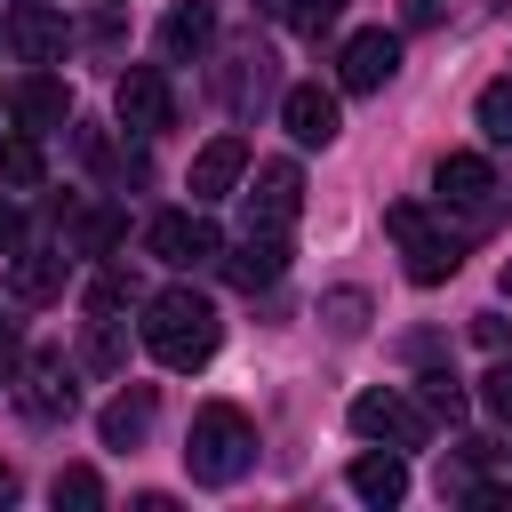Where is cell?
<instances>
[{"mask_svg":"<svg viewBox=\"0 0 512 512\" xmlns=\"http://www.w3.org/2000/svg\"><path fill=\"white\" fill-rule=\"evenodd\" d=\"M216 336H224V320H216V304L200 288H160L144 304V352L160 368H200L216 352Z\"/></svg>","mask_w":512,"mask_h":512,"instance_id":"1","label":"cell"},{"mask_svg":"<svg viewBox=\"0 0 512 512\" xmlns=\"http://www.w3.org/2000/svg\"><path fill=\"white\" fill-rule=\"evenodd\" d=\"M248 464H256V424H248L232 400H208V408L192 416V432H184V472H192L200 488H232Z\"/></svg>","mask_w":512,"mask_h":512,"instance_id":"2","label":"cell"},{"mask_svg":"<svg viewBox=\"0 0 512 512\" xmlns=\"http://www.w3.org/2000/svg\"><path fill=\"white\" fill-rule=\"evenodd\" d=\"M384 232L400 240V256H408V280H416V288H440V280L464 264L456 232H432V224H424V208H408V200H392V208H384Z\"/></svg>","mask_w":512,"mask_h":512,"instance_id":"3","label":"cell"},{"mask_svg":"<svg viewBox=\"0 0 512 512\" xmlns=\"http://www.w3.org/2000/svg\"><path fill=\"white\" fill-rule=\"evenodd\" d=\"M352 432L376 440V448H424L432 416H424V400H408V392H360V400H352Z\"/></svg>","mask_w":512,"mask_h":512,"instance_id":"4","label":"cell"},{"mask_svg":"<svg viewBox=\"0 0 512 512\" xmlns=\"http://www.w3.org/2000/svg\"><path fill=\"white\" fill-rule=\"evenodd\" d=\"M112 112H120L128 136H160V128L176 120V88H168V72H160V64H128L120 88H112Z\"/></svg>","mask_w":512,"mask_h":512,"instance_id":"5","label":"cell"},{"mask_svg":"<svg viewBox=\"0 0 512 512\" xmlns=\"http://www.w3.org/2000/svg\"><path fill=\"white\" fill-rule=\"evenodd\" d=\"M144 248H152L160 264H184V272H192V264H216L224 240H216V224H208L200 208H168V216L144 224Z\"/></svg>","mask_w":512,"mask_h":512,"instance_id":"6","label":"cell"},{"mask_svg":"<svg viewBox=\"0 0 512 512\" xmlns=\"http://www.w3.org/2000/svg\"><path fill=\"white\" fill-rule=\"evenodd\" d=\"M304 208V176L296 160H256V184H248V232H288Z\"/></svg>","mask_w":512,"mask_h":512,"instance_id":"7","label":"cell"},{"mask_svg":"<svg viewBox=\"0 0 512 512\" xmlns=\"http://www.w3.org/2000/svg\"><path fill=\"white\" fill-rule=\"evenodd\" d=\"M392 72H400V32H352V40H344V56H336V80H344L352 96L384 88Z\"/></svg>","mask_w":512,"mask_h":512,"instance_id":"8","label":"cell"},{"mask_svg":"<svg viewBox=\"0 0 512 512\" xmlns=\"http://www.w3.org/2000/svg\"><path fill=\"white\" fill-rule=\"evenodd\" d=\"M248 176V136H208L200 152H192V208H208V200H224L232 184Z\"/></svg>","mask_w":512,"mask_h":512,"instance_id":"9","label":"cell"},{"mask_svg":"<svg viewBox=\"0 0 512 512\" xmlns=\"http://www.w3.org/2000/svg\"><path fill=\"white\" fill-rule=\"evenodd\" d=\"M216 264H224V280L232 288H272L280 272H288V240L280 232H240V248H216Z\"/></svg>","mask_w":512,"mask_h":512,"instance_id":"10","label":"cell"},{"mask_svg":"<svg viewBox=\"0 0 512 512\" xmlns=\"http://www.w3.org/2000/svg\"><path fill=\"white\" fill-rule=\"evenodd\" d=\"M280 120H288V136H296V144H336V128H344V104H336L320 80H296V88L280 96Z\"/></svg>","mask_w":512,"mask_h":512,"instance_id":"11","label":"cell"},{"mask_svg":"<svg viewBox=\"0 0 512 512\" xmlns=\"http://www.w3.org/2000/svg\"><path fill=\"white\" fill-rule=\"evenodd\" d=\"M64 40H72V32H64V16H56L48 0H24V8L8 16V48H16L24 64H56Z\"/></svg>","mask_w":512,"mask_h":512,"instance_id":"12","label":"cell"},{"mask_svg":"<svg viewBox=\"0 0 512 512\" xmlns=\"http://www.w3.org/2000/svg\"><path fill=\"white\" fill-rule=\"evenodd\" d=\"M16 408L32 416V424H56V416H72V376L56 368V360H32V368H16Z\"/></svg>","mask_w":512,"mask_h":512,"instance_id":"13","label":"cell"},{"mask_svg":"<svg viewBox=\"0 0 512 512\" xmlns=\"http://www.w3.org/2000/svg\"><path fill=\"white\" fill-rule=\"evenodd\" d=\"M208 40H216V0H176V8L160 16V56H168V64H192Z\"/></svg>","mask_w":512,"mask_h":512,"instance_id":"14","label":"cell"},{"mask_svg":"<svg viewBox=\"0 0 512 512\" xmlns=\"http://www.w3.org/2000/svg\"><path fill=\"white\" fill-rule=\"evenodd\" d=\"M64 272H72V248H24L16 264H8V288H16V304H56L64 296Z\"/></svg>","mask_w":512,"mask_h":512,"instance_id":"15","label":"cell"},{"mask_svg":"<svg viewBox=\"0 0 512 512\" xmlns=\"http://www.w3.org/2000/svg\"><path fill=\"white\" fill-rule=\"evenodd\" d=\"M352 496H360V504H400V496H408V464H400L392 448L352 456Z\"/></svg>","mask_w":512,"mask_h":512,"instance_id":"16","label":"cell"},{"mask_svg":"<svg viewBox=\"0 0 512 512\" xmlns=\"http://www.w3.org/2000/svg\"><path fill=\"white\" fill-rule=\"evenodd\" d=\"M8 112H16V120H24V128L40 136V128H64L72 96H64V80H56V72H32V80L16 88V104H8Z\"/></svg>","mask_w":512,"mask_h":512,"instance_id":"17","label":"cell"},{"mask_svg":"<svg viewBox=\"0 0 512 512\" xmlns=\"http://www.w3.org/2000/svg\"><path fill=\"white\" fill-rule=\"evenodd\" d=\"M432 184H440V200H456V208H480V200L496 192V176H488L480 152H448V160L432 168Z\"/></svg>","mask_w":512,"mask_h":512,"instance_id":"18","label":"cell"},{"mask_svg":"<svg viewBox=\"0 0 512 512\" xmlns=\"http://www.w3.org/2000/svg\"><path fill=\"white\" fill-rule=\"evenodd\" d=\"M224 64H232V72H224L216 88H224V104H232V112H248V104H256V96L272 88V56H264V48L248 40V48H232Z\"/></svg>","mask_w":512,"mask_h":512,"instance_id":"19","label":"cell"},{"mask_svg":"<svg viewBox=\"0 0 512 512\" xmlns=\"http://www.w3.org/2000/svg\"><path fill=\"white\" fill-rule=\"evenodd\" d=\"M96 432H104V448H136L144 432H152V384H136V392H120L104 416H96Z\"/></svg>","mask_w":512,"mask_h":512,"instance_id":"20","label":"cell"},{"mask_svg":"<svg viewBox=\"0 0 512 512\" xmlns=\"http://www.w3.org/2000/svg\"><path fill=\"white\" fill-rule=\"evenodd\" d=\"M48 176V152H40V136L32 128H16V136H0V184H16V192H32Z\"/></svg>","mask_w":512,"mask_h":512,"instance_id":"21","label":"cell"},{"mask_svg":"<svg viewBox=\"0 0 512 512\" xmlns=\"http://www.w3.org/2000/svg\"><path fill=\"white\" fill-rule=\"evenodd\" d=\"M80 360H88V368H104V376L128 360V336H120V320H112V312H96V320H88V344H80Z\"/></svg>","mask_w":512,"mask_h":512,"instance_id":"22","label":"cell"},{"mask_svg":"<svg viewBox=\"0 0 512 512\" xmlns=\"http://www.w3.org/2000/svg\"><path fill=\"white\" fill-rule=\"evenodd\" d=\"M48 496H56V512H96V504H104V480H96L88 464H64Z\"/></svg>","mask_w":512,"mask_h":512,"instance_id":"23","label":"cell"},{"mask_svg":"<svg viewBox=\"0 0 512 512\" xmlns=\"http://www.w3.org/2000/svg\"><path fill=\"white\" fill-rule=\"evenodd\" d=\"M272 16H280L288 32H304V40H320V32L344 16V0H272Z\"/></svg>","mask_w":512,"mask_h":512,"instance_id":"24","label":"cell"},{"mask_svg":"<svg viewBox=\"0 0 512 512\" xmlns=\"http://www.w3.org/2000/svg\"><path fill=\"white\" fill-rule=\"evenodd\" d=\"M416 400H424V416H440V424H456V416H464V392H456V376H448V368L416 376Z\"/></svg>","mask_w":512,"mask_h":512,"instance_id":"25","label":"cell"},{"mask_svg":"<svg viewBox=\"0 0 512 512\" xmlns=\"http://www.w3.org/2000/svg\"><path fill=\"white\" fill-rule=\"evenodd\" d=\"M480 136L488 144H512V80H488L480 88Z\"/></svg>","mask_w":512,"mask_h":512,"instance_id":"26","label":"cell"},{"mask_svg":"<svg viewBox=\"0 0 512 512\" xmlns=\"http://www.w3.org/2000/svg\"><path fill=\"white\" fill-rule=\"evenodd\" d=\"M320 312H328V328H336V336H360V328H368V296H360V288H336Z\"/></svg>","mask_w":512,"mask_h":512,"instance_id":"27","label":"cell"},{"mask_svg":"<svg viewBox=\"0 0 512 512\" xmlns=\"http://www.w3.org/2000/svg\"><path fill=\"white\" fill-rule=\"evenodd\" d=\"M480 408H488L496 424H512V360H496V368L480 376Z\"/></svg>","mask_w":512,"mask_h":512,"instance_id":"28","label":"cell"},{"mask_svg":"<svg viewBox=\"0 0 512 512\" xmlns=\"http://www.w3.org/2000/svg\"><path fill=\"white\" fill-rule=\"evenodd\" d=\"M472 336H480L488 352H512V320H504V312H480V320H472Z\"/></svg>","mask_w":512,"mask_h":512,"instance_id":"29","label":"cell"},{"mask_svg":"<svg viewBox=\"0 0 512 512\" xmlns=\"http://www.w3.org/2000/svg\"><path fill=\"white\" fill-rule=\"evenodd\" d=\"M16 248H24V208L0 192V256H16Z\"/></svg>","mask_w":512,"mask_h":512,"instance_id":"30","label":"cell"},{"mask_svg":"<svg viewBox=\"0 0 512 512\" xmlns=\"http://www.w3.org/2000/svg\"><path fill=\"white\" fill-rule=\"evenodd\" d=\"M16 368H24V336L0 328V384H16Z\"/></svg>","mask_w":512,"mask_h":512,"instance_id":"31","label":"cell"},{"mask_svg":"<svg viewBox=\"0 0 512 512\" xmlns=\"http://www.w3.org/2000/svg\"><path fill=\"white\" fill-rule=\"evenodd\" d=\"M120 304H128L120 280H96V288H88V312H120Z\"/></svg>","mask_w":512,"mask_h":512,"instance_id":"32","label":"cell"},{"mask_svg":"<svg viewBox=\"0 0 512 512\" xmlns=\"http://www.w3.org/2000/svg\"><path fill=\"white\" fill-rule=\"evenodd\" d=\"M0 504H16V472L8 464H0Z\"/></svg>","mask_w":512,"mask_h":512,"instance_id":"33","label":"cell"},{"mask_svg":"<svg viewBox=\"0 0 512 512\" xmlns=\"http://www.w3.org/2000/svg\"><path fill=\"white\" fill-rule=\"evenodd\" d=\"M504 296H512V256H504Z\"/></svg>","mask_w":512,"mask_h":512,"instance_id":"34","label":"cell"},{"mask_svg":"<svg viewBox=\"0 0 512 512\" xmlns=\"http://www.w3.org/2000/svg\"><path fill=\"white\" fill-rule=\"evenodd\" d=\"M112 8H120V0H112Z\"/></svg>","mask_w":512,"mask_h":512,"instance_id":"35","label":"cell"},{"mask_svg":"<svg viewBox=\"0 0 512 512\" xmlns=\"http://www.w3.org/2000/svg\"><path fill=\"white\" fill-rule=\"evenodd\" d=\"M0 112H8V104H0Z\"/></svg>","mask_w":512,"mask_h":512,"instance_id":"36","label":"cell"}]
</instances>
